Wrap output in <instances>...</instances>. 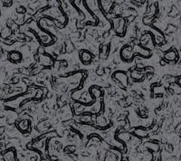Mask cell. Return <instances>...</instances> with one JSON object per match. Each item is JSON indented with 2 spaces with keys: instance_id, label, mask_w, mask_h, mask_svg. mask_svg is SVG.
I'll use <instances>...</instances> for the list:
<instances>
[{
  "instance_id": "1",
  "label": "cell",
  "mask_w": 181,
  "mask_h": 161,
  "mask_svg": "<svg viewBox=\"0 0 181 161\" xmlns=\"http://www.w3.org/2000/svg\"><path fill=\"white\" fill-rule=\"evenodd\" d=\"M10 58L13 60V61H18V60H20V58H21V55H20V53L13 52L10 55Z\"/></svg>"
},
{
  "instance_id": "2",
  "label": "cell",
  "mask_w": 181,
  "mask_h": 161,
  "mask_svg": "<svg viewBox=\"0 0 181 161\" xmlns=\"http://www.w3.org/2000/svg\"><path fill=\"white\" fill-rule=\"evenodd\" d=\"M82 53H83V62H90L91 61L92 56H91V55H90L89 53H87L86 51H83Z\"/></svg>"
}]
</instances>
